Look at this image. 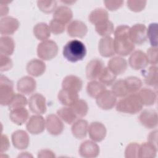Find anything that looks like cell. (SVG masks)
Returning a JSON list of instances; mask_svg holds the SVG:
<instances>
[{
    "label": "cell",
    "mask_w": 158,
    "mask_h": 158,
    "mask_svg": "<svg viewBox=\"0 0 158 158\" xmlns=\"http://www.w3.org/2000/svg\"><path fill=\"white\" fill-rule=\"evenodd\" d=\"M130 28L127 25H120L114 30L115 52L120 56H127L131 54L135 48V44L130 39Z\"/></svg>",
    "instance_id": "6da1fadb"
},
{
    "label": "cell",
    "mask_w": 158,
    "mask_h": 158,
    "mask_svg": "<svg viewBox=\"0 0 158 158\" xmlns=\"http://www.w3.org/2000/svg\"><path fill=\"white\" fill-rule=\"evenodd\" d=\"M64 57L69 61L76 62L81 60L86 54V48L83 42L78 40L68 41L63 48Z\"/></svg>",
    "instance_id": "7a4b0ae2"
},
{
    "label": "cell",
    "mask_w": 158,
    "mask_h": 158,
    "mask_svg": "<svg viewBox=\"0 0 158 158\" xmlns=\"http://www.w3.org/2000/svg\"><path fill=\"white\" fill-rule=\"evenodd\" d=\"M143 106L137 93H134L119 100L116 103V110L122 113L135 114L141 110Z\"/></svg>",
    "instance_id": "3957f363"
},
{
    "label": "cell",
    "mask_w": 158,
    "mask_h": 158,
    "mask_svg": "<svg viewBox=\"0 0 158 158\" xmlns=\"http://www.w3.org/2000/svg\"><path fill=\"white\" fill-rule=\"evenodd\" d=\"M15 93L12 81L7 77L1 75L0 77V104L2 106H9L11 102Z\"/></svg>",
    "instance_id": "277c9868"
},
{
    "label": "cell",
    "mask_w": 158,
    "mask_h": 158,
    "mask_svg": "<svg viewBox=\"0 0 158 158\" xmlns=\"http://www.w3.org/2000/svg\"><path fill=\"white\" fill-rule=\"evenodd\" d=\"M58 53V46L56 43L51 40L41 41L37 46L38 56L44 60L54 58Z\"/></svg>",
    "instance_id": "5b68a950"
},
{
    "label": "cell",
    "mask_w": 158,
    "mask_h": 158,
    "mask_svg": "<svg viewBox=\"0 0 158 158\" xmlns=\"http://www.w3.org/2000/svg\"><path fill=\"white\" fill-rule=\"evenodd\" d=\"M130 39L135 44L141 45L147 39V28L143 23H136L130 28Z\"/></svg>",
    "instance_id": "8992f818"
},
{
    "label": "cell",
    "mask_w": 158,
    "mask_h": 158,
    "mask_svg": "<svg viewBox=\"0 0 158 158\" xmlns=\"http://www.w3.org/2000/svg\"><path fill=\"white\" fill-rule=\"evenodd\" d=\"M28 107L33 113L44 114L47 109L45 97L40 93L33 94L28 99Z\"/></svg>",
    "instance_id": "52a82bcc"
},
{
    "label": "cell",
    "mask_w": 158,
    "mask_h": 158,
    "mask_svg": "<svg viewBox=\"0 0 158 158\" xmlns=\"http://www.w3.org/2000/svg\"><path fill=\"white\" fill-rule=\"evenodd\" d=\"M46 128L49 133L54 136L60 135L64 128V125L61 119L53 114H49L46 117Z\"/></svg>",
    "instance_id": "ba28073f"
},
{
    "label": "cell",
    "mask_w": 158,
    "mask_h": 158,
    "mask_svg": "<svg viewBox=\"0 0 158 158\" xmlns=\"http://www.w3.org/2000/svg\"><path fill=\"white\" fill-rule=\"evenodd\" d=\"M117 97L110 90H104L96 98V102L98 107L103 110L112 109L117 103Z\"/></svg>",
    "instance_id": "9c48e42d"
},
{
    "label": "cell",
    "mask_w": 158,
    "mask_h": 158,
    "mask_svg": "<svg viewBox=\"0 0 158 158\" xmlns=\"http://www.w3.org/2000/svg\"><path fill=\"white\" fill-rule=\"evenodd\" d=\"M148 63L146 54L141 50H136L133 52L128 59L130 66L136 70L144 69Z\"/></svg>",
    "instance_id": "30bf717a"
},
{
    "label": "cell",
    "mask_w": 158,
    "mask_h": 158,
    "mask_svg": "<svg viewBox=\"0 0 158 158\" xmlns=\"http://www.w3.org/2000/svg\"><path fill=\"white\" fill-rule=\"evenodd\" d=\"M46 127V122L40 114L31 115L26 125L27 130L33 135H38L43 132Z\"/></svg>",
    "instance_id": "8fae6325"
},
{
    "label": "cell",
    "mask_w": 158,
    "mask_h": 158,
    "mask_svg": "<svg viewBox=\"0 0 158 158\" xmlns=\"http://www.w3.org/2000/svg\"><path fill=\"white\" fill-rule=\"evenodd\" d=\"M89 138L94 142H101L106 137L107 130L105 125L99 122H93L88 126Z\"/></svg>",
    "instance_id": "7c38bea8"
},
{
    "label": "cell",
    "mask_w": 158,
    "mask_h": 158,
    "mask_svg": "<svg viewBox=\"0 0 158 158\" xmlns=\"http://www.w3.org/2000/svg\"><path fill=\"white\" fill-rule=\"evenodd\" d=\"M139 121L146 128L152 129L157 127L158 123L157 114L154 109H145L139 115Z\"/></svg>",
    "instance_id": "4fadbf2b"
},
{
    "label": "cell",
    "mask_w": 158,
    "mask_h": 158,
    "mask_svg": "<svg viewBox=\"0 0 158 158\" xmlns=\"http://www.w3.org/2000/svg\"><path fill=\"white\" fill-rule=\"evenodd\" d=\"M99 146L93 141L86 140L81 143L79 148V154L84 158H94L99 156Z\"/></svg>",
    "instance_id": "5bb4252c"
},
{
    "label": "cell",
    "mask_w": 158,
    "mask_h": 158,
    "mask_svg": "<svg viewBox=\"0 0 158 158\" xmlns=\"http://www.w3.org/2000/svg\"><path fill=\"white\" fill-rule=\"evenodd\" d=\"M19 25L20 23L16 18L4 17L0 20V33L2 35H12L18 30Z\"/></svg>",
    "instance_id": "9a60e30c"
},
{
    "label": "cell",
    "mask_w": 158,
    "mask_h": 158,
    "mask_svg": "<svg viewBox=\"0 0 158 158\" xmlns=\"http://www.w3.org/2000/svg\"><path fill=\"white\" fill-rule=\"evenodd\" d=\"M104 68L103 61L100 59H93L86 67V75L88 79L94 80L98 78L101 72Z\"/></svg>",
    "instance_id": "2e32d148"
},
{
    "label": "cell",
    "mask_w": 158,
    "mask_h": 158,
    "mask_svg": "<svg viewBox=\"0 0 158 158\" xmlns=\"http://www.w3.org/2000/svg\"><path fill=\"white\" fill-rule=\"evenodd\" d=\"M68 35L71 37L83 38L88 32L86 25L79 20H73L71 21L67 27Z\"/></svg>",
    "instance_id": "e0dca14e"
},
{
    "label": "cell",
    "mask_w": 158,
    "mask_h": 158,
    "mask_svg": "<svg viewBox=\"0 0 158 158\" xmlns=\"http://www.w3.org/2000/svg\"><path fill=\"white\" fill-rule=\"evenodd\" d=\"M13 146L18 149H25L28 148L30 138L28 133L22 130L14 131L11 136Z\"/></svg>",
    "instance_id": "ac0fdd59"
},
{
    "label": "cell",
    "mask_w": 158,
    "mask_h": 158,
    "mask_svg": "<svg viewBox=\"0 0 158 158\" xmlns=\"http://www.w3.org/2000/svg\"><path fill=\"white\" fill-rule=\"evenodd\" d=\"M36 88V80L30 77L25 76L20 78L17 83V89L19 92L24 94L32 93Z\"/></svg>",
    "instance_id": "d6986e66"
},
{
    "label": "cell",
    "mask_w": 158,
    "mask_h": 158,
    "mask_svg": "<svg viewBox=\"0 0 158 158\" xmlns=\"http://www.w3.org/2000/svg\"><path fill=\"white\" fill-rule=\"evenodd\" d=\"M98 50L100 54L105 57L114 56L115 53L114 39L110 36L102 37L99 42Z\"/></svg>",
    "instance_id": "ffe728a7"
},
{
    "label": "cell",
    "mask_w": 158,
    "mask_h": 158,
    "mask_svg": "<svg viewBox=\"0 0 158 158\" xmlns=\"http://www.w3.org/2000/svg\"><path fill=\"white\" fill-rule=\"evenodd\" d=\"M107 67L115 75H120L126 71L127 62L120 56H115L109 60Z\"/></svg>",
    "instance_id": "44dd1931"
},
{
    "label": "cell",
    "mask_w": 158,
    "mask_h": 158,
    "mask_svg": "<svg viewBox=\"0 0 158 158\" xmlns=\"http://www.w3.org/2000/svg\"><path fill=\"white\" fill-rule=\"evenodd\" d=\"M83 81L80 78L76 75H69L66 76L62 80V89L78 93L82 88Z\"/></svg>",
    "instance_id": "7402d4cb"
},
{
    "label": "cell",
    "mask_w": 158,
    "mask_h": 158,
    "mask_svg": "<svg viewBox=\"0 0 158 158\" xmlns=\"http://www.w3.org/2000/svg\"><path fill=\"white\" fill-rule=\"evenodd\" d=\"M45 63L40 59H33L29 61L26 66V70L28 74L33 77L42 75L46 70Z\"/></svg>",
    "instance_id": "603a6c76"
},
{
    "label": "cell",
    "mask_w": 158,
    "mask_h": 158,
    "mask_svg": "<svg viewBox=\"0 0 158 158\" xmlns=\"http://www.w3.org/2000/svg\"><path fill=\"white\" fill-rule=\"evenodd\" d=\"M73 17V12L70 8L65 6H60L56 9L53 14V19L64 24L69 23Z\"/></svg>",
    "instance_id": "cb8c5ba5"
},
{
    "label": "cell",
    "mask_w": 158,
    "mask_h": 158,
    "mask_svg": "<svg viewBox=\"0 0 158 158\" xmlns=\"http://www.w3.org/2000/svg\"><path fill=\"white\" fill-rule=\"evenodd\" d=\"M143 106H150L155 104L157 99L156 93L148 88H143L140 89L137 93Z\"/></svg>",
    "instance_id": "d4e9b609"
},
{
    "label": "cell",
    "mask_w": 158,
    "mask_h": 158,
    "mask_svg": "<svg viewBox=\"0 0 158 158\" xmlns=\"http://www.w3.org/2000/svg\"><path fill=\"white\" fill-rule=\"evenodd\" d=\"M28 117L29 113L25 107L16 108L10 110L9 118L10 120L16 125H23L28 120Z\"/></svg>",
    "instance_id": "484cf974"
},
{
    "label": "cell",
    "mask_w": 158,
    "mask_h": 158,
    "mask_svg": "<svg viewBox=\"0 0 158 158\" xmlns=\"http://www.w3.org/2000/svg\"><path fill=\"white\" fill-rule=\"evenodd\" d=\"M88 128V123L86 120L78 119L72 125V135L77 139H83L86 136Z\"/></svg>",
    "instance_id": "4316f807"
},
{
    "label": "cell",
    "mask_w": 158,
    "mask_h": 158,
    "mask_svg": "<svg viewBox=\"0 0 158 158\" xmlns=\"http://www.w3.org/2000/svg\"><path fill=\"white\" fill-rule=\"evenodd\" d=\"M57 98L62 104L71 107L79 99V96L78 93L62 89L58 93Z\"/></svg>",
    "instance_id": "83f0119b"
},
{
    "label": "cell",
    "mask_w": 158,
    "mask_h": 158,
    "mask_svg": "<svg viewBox=\"0 0 158 158\" xmlns=\"http://www.w3.org/2000/svg\"><path fill=\"white\" fill-rule=\"evenodd\" d=\"M33 32L38 40L43 41L50 37L51 31L49 26L46 23L40 22L34 26Z\"/></svg>",
    "instance_id": "f1b7e54d"
},
{
    "label": "cell",
    "mask_w": 158,
    "mask_h": 158,
    "mask_svg": "<svg viewBox=\"0 0 158 158\" xmlns=\"http://www.w3.org/2000/svg\"><path fill=\"white\" fill-rule=\"evenodd\" d=\"M142 75L144 77V82L146 85L157 87V67L156 65H152L148 68V69L142 72Z\"/></svg>",
    "instance_id": "f546056e"
},
{
    "label": "cell",
    "mask_w": 158,
    "mask_h": 158,
    "mask_svg": "<svg viewBox=\"0 0 158 158\" xmlns=\"http://www.w3.org/2000/svg\"><path fill=\"white\" fill-rule=\"evenodd\" d=\"M15 49V42L12 38L2 36L0 38V52L6 56H10Z\"/></svg>",
    "instance_id": "4dcf8cb0"
},
{
    "label": "cell",
    "mask_w": 158,
    "mask_h": 158,
    "mask_svg": "<svg viewBox=\"0 0 158 158\" xmlns=\"http://www.w3.org/2000/svg\"><path fill=\"white\" fill-rule=\"evenodd\" d=\"M89 22L96 25L102 22L109 20V14L103 8H96L92 10L88 17Z\"/></svg>",
    "instance_id": "1f68e13d"
},
{
    "label": "cell",
    "mask_w": 158,
    "mask_h": 158,
    "mask_svg": "<svg viewBox=\"0 0 158 158\" xmlns=\"http://www.w3.org/2000/svg\"><path fill=\"white\" fill-rule=\"evenodd\" d=\"M57 116L67 124L73 123L77 118L71 107L66 106L59 109L57 111Z\"/></svg>",
    "instance_id": "d6a6232c"
},
{
    "label": "cell",
    "mask_w": 158,
    "mask_h": 158,
    "mask_svg": "<svg viewBox=\"0 0 158 158\" xmlns=\"http://www.w3.org/2000/svg\"><path fill=\"white\" fill-rule=\"evenodd\" d=\"M157 147L149 142L143 143L139 145V157L154 158L156 156Z\"/></svg>",
    "instance_id": "836d02e7"
},
{
    "label": "cell",
    "mask_w": 158,
    "mask_h": 158,
    "mask_svg": "<svg viewBox=\"0 0 158 158\" xmlns=\"http://www.w3.org/2000/svg\"><path fill=\"white\" fill-rule=\"evenodd\" d=\"M106 86L102 83L96 80L88 82L86 86L88 94L93 98H96L102 91L106 90Z\"/></svg>",
    "instance_id": "e575fe53"
},
{
    "label": "cell",
    "mask_w": 158,
    "mask_h": 158,
    "mask_svg": "<svg viewBox=\"0 0 158 158\" xmlns=\"http://www.w3.org/2000/svg\"><path fill=\"white\" fill-rule=\"evenodd\" d=\"M95 30L102 37L110 36V35L114 33V27L113 23L109 20H107L96 25Z\"/></svg>",
    "instance_id": "d590c367"
},
{
    "label": "cell",
    "mask_w": 158,
    "mask_h": 158,
    "mask_svg": "<svg viewBox=\"0 0 158 158\" xmlns=\"http://www.w3.org/2000/svg\"><path fill=\"white\" fill-rule=\"evenodd\" d=\"M111 91L116 97L118 98H123L129 95L127 86L123 79L118 80L114 83Z\"/></svg>",
    "instance_id": "8d00e7d4"
},
{
    "label": "cell",
    "mask_w": 158,
    "mask_h": 158,
    "mask_svg": "<svg viewBox=\"0 0 158 158\" xmlns=\"http://www.w3.org/2000/svg\"><path fill=\"white\" fill-rule=\"evenodd\" d=\"M124 80L127 86L129 94L136 93L142 86V81L136 77H128L125 78Z\"/></svg>",
    "instance_id": "74e56055"
},
{
    "label": "cell",
    "mask_w": 158,
    "mask_h": 158,
    "mask_svg": "<svg viewBox=\"0 0 158 158\" xmlns=\"http://www.w3.org/2000/svg\"><path fill=\"white\" fill-rule=\"evenodd\" d=\"M71 107L73 110L77 117L82 118L86 116L88 111V106L87 102L83 100L78 99Z\"/></svg>",
    "instance_id": "f35d334b"
},
{
    "label": "cell",
    "mask_w": 158,
    "mask_h": 158,
    "mask_svg": "<svg viewBox=\"0 0 158 158\" xmlns=\"http://www.w3.org/2000/svg\"><path fill=\"white\" fill-rule=\"evenodd\" d=\"M117 75L111 72L108 67H104L101 72L98 79L101 83L106 86H110L114 84Z\"/></svg>",
    "instance_id": "ab89813d"
},
{
    "label": "cell",
    "mask_w": 158,
    "mask_h": 158,
    "mask_svg": "<svg viewBox=\"0 0 158 158\" xmlns=\"http://www.w3.org/2000/svg\"><path fill=\"white\" fill-rule=\"evenodd\" d=\"M28 103V101L23 94L15 93L11 102L9 105V109L10 110L16 108L25 107Z\"/></svg>",
    "instance_id": "60d3db41"
},
{
    "label": "cell",
    "mask_w": 158,
    "mask_h": 158,
    "mask_svg": "<svg viewBox=\"0 0 158 158\" xmlns=\"http://www.w3.org/2000/svg\"><path fill=\"white\" fill-rule=\"evenodd\" d=\"M37 6L41 11L46 14H49L54 12L57 9V1H38Z\"/></svg>",
    "instance_id": "b9f144b4"
},
{
    "label": "cell",
    "mask_w": 158,
    "mask_h": 158,
    "mask_svg": "<svg viewBox=\"0 0 158 158\" xmlns=\"http://www.w3.org/2000/svg\"><path fill=\"white\" fill-rule=\"evenodd\" d=\"M139 144L137 143H130L127 145L125 151V157L126 158L139 157Z\"/></svg>",
    "instance_id": "7bdbcfd3"
},
{
    "label": "cell",
    "mask_w": 158,
    "mask_h": 158,
    "mask_svg": "<svg viewBox=\"0 0 158 158\" xmlns=\"http://www.w3.org/2000/svg\"><path fill=\"white\" fill-rule=\"evenodd\" d=\"M147 37H148L151 44L153 47H157V23H151L147 29Z\"/></svg>",
    "instance_id": "ee69618b"
},
{
    "label": "cell",
    "mask_w": 158,
    "mask_h": 158,
    "mask_svg": "<svg viewBox=\"0 0 158 158\" xmlns=\"http://www.w3.org/2000/svg\"><path fill=\"white\" fill-rule=\"evenodd\" d=\"M49 28L51 31L54 35L62 33L65 30L66 25L55 19H52L49 22Z\"/></svg>",
    "instance_id": "f6af8a7d"
},
{
    "label": "cell",
    "mask_w": 158,
    "mask_h": 158,
    "mask_svg": "<svg viewBox=\"0 0 158 158\" xmlns=\"http://www.w3.org/2000/svg\"><path fill=\"white\" fill-rule=\"evenodd\" d=\"M128 7L133 12H138L143 10L146 5V1H137V0H128L127 1Z\"/></svg>",
    "instance_id": "bcb514c9"
},
{
    "label": "cell",
    "mask_w": 158,
    "mask_h": 158,
    "mask_svg": "<svg viewBox=\"0 0 158 158\" xmlns=\"http://www.w3.org/2000/svg\"><path fill=\"white\" fill-rule=\"evenodd\" d=\"M146 56L148 58V62L152 65H156L158 62V54L157 47L151 46L147 50Z\"/></svg>",
    "instance_id": "7dc6e473"
},
{
    "label": "cell",
    "mask_w": 158,
    "mask_h": 158,
    "mask_svg": "<svg viewBox=\"0 0 158 158\" xmlns=\"http://www.w3.org/2000/svg\"><path fill=\"white\" fill-rule=\"evenodd\" d=\"M13 65L12 61L7 56L1 54L0 55V70L1 72L10 70Z\"/></svg>",
    "instance_id": "c3c4849f"
},
{
    "label": "cell",
    "mask_w": 158,
    "mask_h": 158,
    "mask_svg": "<svg viewBox=\"0 0 158 158\" xmlns=\"http://www.w3.org/2000/svg\"><path fill=\"white\" fill-rule=\"evenodd\" d=\"M106 7L110 11L116 10L117 9L121 7L123 4V1L120 0H107L104 1Z\"/></svg>",
    "instance_id": "681fc988"
},
{
    "label": "cell",
    "mask_w": 158,
    "mask_h": 158,
    "mask_svg": "<svg viewBox=\"0 0 158 158\" xmlns=\"http://www.w3.org/2000/svg\"><path fill=\"white\" fill-rule=\"evenodd\" d=\"M10 146V143L7 136L5 135L2 134L1 137V148H0V152L2 153L6 151Z\"/></svg>",
    "instance_id": "f907efd6"
},
{
    "label": "cell",
    "mask_w": 158,
    "mask_h": 158,
    "mask_svg": "<svg viewBox=\"0 0 158 158\" xmlns=\"http://www.w3.org/2000/svg\"><path fill=\"white\" fill-rule=\"evenodd\" d=\"M38 157H55V154L51 150L47 149H41L38 152Z\"/></svg>",
    "instance_id": "816d5d0a"
},
{
    "label": "cell",
    "mask_w": 158,
    "mask_h": 158,
    "mask_svg": "<svg viewBox=\"0 0 158 158\" xmlns=\"http://www.w3.org/2000/svg\"><path fill=\"white\" fill-rule=\"evenodd\" d=\"M148 142L151 143L152 144L157 146V131H151L148 136Z\"/></svg>",
    "instance_id": "f5cc1de1"
},
{
    "label": "cell",
    "mask_w": 158,
    "mask_h": 158,
    "mask_svg": "<svg viewBox=\"0 0 158 158\" xmlns=\"http://www.w3.org/2000/svg\"><path fill=\"white\" fill-rule=\"evenodd\" d=\"M9 1H3L0 2V9H1V16L6 15L9 12V8L7 7V4L9 3Z\"/></svg>",
    "instance_id": "db71d44e"
}]
</instances>
